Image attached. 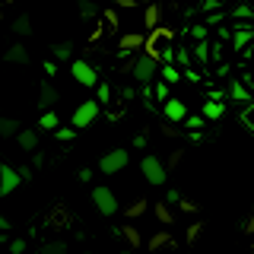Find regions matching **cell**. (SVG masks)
<instances>
[{"mask_svg": "<svg viewBox=\"0 0 254 254\" xmlns=\"http://www.w3.org/2000/svg\"><path fill=\"white\" fill-rule=\"evenodd\" d=\"M229 16H232L235 22H248V19H254V6L251 3H238V6H232Z\"/></svg>", "mask_w": 254, "mask_h": 254, "instance_id": "24", "label": "cell"}, {"mask_svg": "<svg viewBox=\"0 0 254 254\" xmlns=\"http://www.w3.org/2000/svg\"><path fill=\"white\" fill-rule=\"evenodd\" d=\"M190 64H194V54H190L188 48H178V67L181 70H190Z\"/></svg>", "mask_w": 254, "mask_h": 254, "instance_id": "34", "label": "cell"}, {"mask_svg": "<svg viewBox=\"0 0 254 254\" xmlns=\"http://www.w3.org/2000/svg\"><path fill=\"white\" fill-rule=\"evenodd\" d=\"M190 54H194L197 64H203V67H206V64H210V58H213V45H210V42H197L194 48H190Z\"/></svg>", "mask_w": 254, "mask_h": 254, "instance_id": "18", "label": "cell"}, {"mask_svg": "<svg viewBox=\"0 0 254 254\" xmlns=\"http://www.w3.org/2000/svg\"><path fill=\"white\" fill-rule=\"evenodd\" d=\"M162 133H165V137H178V127L169 124V121H162Z\"/></svg>", "mask_w": 254, "mask_h": 254, "instance_id": "48", "label": "cell"}, {"mask_svg": "<svg viewBox=\"0 0 254 254\" xmlns=\"http://www.w3.org/2000/svg\"><path fill=\"white\" fill-rule=\"evenodd\" d=\"M121 235L127 238V245H130V248H140L143 238H140V229H137V226H124V229H121Z\"/></svg>", "mask_w": 254, "mask_h": 254, "instance_id": "28", "label": "cell"}, {"mask_svg": "<svg viewBox=\"0 0 254 254\" xmlns=\"http://www.w3.org/2000/svg\"><path fill=\"white\" fill-rule=\"evenodd\" d=\"M140 172H143V178H146L153 188L165 185V178H169V169H165V162L156 153H146V156L140 159Z\"/></svg>", "mask_w": 254, "mask_h": 254, "instance_id": "3", "label": "cell"}, {"mask_svg": "<svg viewBox=\"0 0 254 254\" xmlns=\"http://www.w3.org/2000/svg\"><path fill=\"white\" fill-rule=\"evenodd\" d=\"M200 229H203L200 222H190V226H188V235H185V238H188V242H197V235H200Z\"/></svg>", "mask_w": 254, "mask_h": 254, "instance_id": "43", "label": "cell"}, {"mask_svg": "<svg viewBox=\"0 0 254 254\" xmlns=\"http://www.w3.org/2000/svg\"><path fill=\"white\" fill-rule=\"evenodd\" d=\"M70 73L79 86H86V89H99V70H95V64H89L86 58H76L70 64Z\"/></svg>", "mask_w": 254, "mask_h": 254, "instance_id": "5", "label": "cell"}, {"mask_svg": "<svg viewBox=\"0 0 254 254\" xmlns=\"http://www.w3.org/2000/svg\"><path fill=\"white\" fill-rule=\"evenodd\" d=\"M3 61H6V64H29V51H26V45H13L10 51L3 54Z\"/></svg>", "mask_w": 254, "mask_h": 254, "instance_id": "21", "label": "cell"}, {"mask_svg": "<svg viewBox=\"0 0 254 254\" xmlns=\"http://www.w3.org/2000/svg\"><path fill=\"white\" fill-rule=\"evenodd\" d=\"M159 19H162V10H159L156 3H149L146 10H143V26H146L149 32H156L159 29Z\"/></svg>", "mask_w": 254, "mask_h": 254, "instance_id": "17", "label": "cell"}, {"mask_svg": "<svg viewBox=\"0 0 254 254\" xmlns=\"http://www.w3.org/2000/svg\"><path fill=\"white\" fill-rule=\"evenodd\" d=\"M226 16H229L226 10H219V13H206V16H203V26H219Z\"/></svg>", "mask_w": 254, "mask_h": 254, "instance_id": "38", "label": "cell"}, {"mask_svg": "<svg viewBox=\"0 0 254 254\" xmlns=\"http://www.w3.org/2000/svg\"><path fill=\"white\" fill-rule=\"evenodd\" d=\"M133 149H146V133H137V137H133Z\"/></svg>", "mask_w": 254, "mask_h": 254, "instance_id": "52", "label": "cell"}, {"mask_svg": "<svg viewBox=\"0 0 254 254\" xmlns=\"http://www.w3.org/2000/svg\"><path fill=\"white\" fill-rule=\"evenodd\" d=\"M203 121H206L203 115H188V121H185V127H188L190 133H194V130H203Z\"/></svg>", "mask_w": 254, "mask_h": 254, "instance_id": "35", "label": "cell"}, {"mask_svg": "<svg viewBox=\"0 0 254 254\" xmlns=\"http://www.w3.org/2000/svg\"><path fill=\"white\" fill-rule=\"evenodd\" d=\"M115 3H118V6H121V10H130V6H133V3H137V0H115Z\"/></svg>", "mask_w": 254, "mask_h": 254, "instance_id": "57", "label": "cell"}, {"mask_svg": "<svg viewBox=\"0 0 254 254\" xmlns=\"http://www.w3.org/2000/svg\"><path fill=\"white\" fill-rule=\"evenodd\" d=\"M42 67H45V73H48V76H58V61H54V58H48Z\"/></svg>", "mask_w": 254, "mask_h": 254, "instance_id": "46", "label": "cell"}, {"mask_svg": "<svg viewBox=\"0 0 254 254\" xmlns=\"http://www.w3.org/2000/svg\"><path fill=\"white\" fill-rule=\"evenodd\" d=\"M162 121H169V124H175V127L185 124V121H188V105H185L181 99H169V102L162 105Z\"/></svg>", "mask_w": 254, "mask_h": 254, "instance_id": "9", "label": "cell"}, {"mask_svg": "<svg viewBox=\"0 0 254 254\" xmlns=\"http://www.w3.org/2000/svg\"><path fill=\"white\" fill-rule=\"evenodd\" d=\"M159 70H162V64L153 61V58H146V54H140V58H133L130 64H127V73L137 79L140 86H153L156 76H159Z\"/></svg>", "mask_w": 254, "mask_h": 254, "instance_id": "1", "label": "cell"}, {"mask_svg": "<svg viewBox=\"0 0 254 254\" xmlns=\"http://www.w3.org/2000/svg\"><path fill=\"white\" fill-rule=\"evenodd\" d=\"M146 210H149V200H143V197H140V200H133V203L127 206L124 213H127V219H140V216H143Z\"/></svg>", "mask_w": 254, "mask_h": 254, "instance_id": "26", "label": "cell"}, {"mask_svg": "<svg viewBox=\"0 0 254 254\" xmlns=\"http://www.w3.org/2000/svg\"><path fill=\"white\" fill-rule=\"evenodd\" d=\"M99 115H102L99 99H86V102H79V105L73 108V118H70V121H73L76 130H83V127H92Z\"/></svg>", "mask_w": 254, "mask_h": 254, "instance_id": "4", "label": "cell"}, {"mask_svg": "<svg viewBox=\"0 0 254 254\" xmlns=\"http://www.w3.org/2000/svg\"><path fill=\"white\" fill-rule=\"evenodd\" d=\"M38 127L48 133H58L61 130V118H58V111H42V118H38Z\"/></svg>", "mask_w": 254, "mask_h": 254, "instance_id": "16", "label": "cell"}, {"mask_svg": "<svg viewBox=\"0 0 254 254\" xmlns=\"http://www.w3.org/2000/svg\"><path fill=\"white\" fill-rule=\"evenodd\" d=\"M95 99H99L102 108H105L108 102H111V86H108V83H99V89H95Z\"/></svg>", "mask_w": 254, "mask_h": 254, "instance_id": "33", "label": "cell"}, {"mask_svg": "<svg viewBox=\"0 0 254 254\" xmlns=\"http://www.w3.org/2000/svg\"><path fill=\"white\" fill-rule=\"evenodd\" d=\"M254 42V29H232V51H248Z\"/></svg>", "mask_w": 254, "mask_h": 254, "instance_id": "14", "label": "cell"}, {"mask_svg": "<svg viewBox=\"0 0 254 254\" xmlns=\"http://www.w3.org/2000/svg\"><path fill=\"white\" fill-rule=\"evenodd\" d=\"M185 79H188V83H200V73L190 67V70H185Z\"/></svg>", "mask_w": 254, "mask_h": 254, "instance_id": "51", "label": "cell"}, {"mask_svg": "<svg viewBox=\"0 0 254 254\" xmlns=\"http://www.w3.org/2000/svg\"><path fill=\"white\" fill-rule=\"evenodd\" d=\"M216 76H229V64H219V67H216Z\"/></svg>", "mask_w": 254, "mask_h": 254, "instance_id": "58", "label": "cell"}, {"mask_svg": "<svg viewBox=\"0 0 254 254\" xmlns=\"http://www.w3.org/2000/svg\"><path fill=\"white\" fill-rule=\"evenodd\" d=\"M16 169H19V178L22 181H32V169H29V165H16Z\"/></svg>", "mask_w": 254, "mask_h": 254, "instance_id": "54", "label": "cell"}, {"mask_svg": "<svg viewBox=\"0 0 254 254\" xmlns=\"http://www.w3.org/2000/svg\"><path fill=\"white\" fill-rule=\"evenodd\" d=\"M222 6H226L222 0H200V3H197V10H200V13L206 16V13H219Z\"/></svg>", "mask_w": 254, "mask_h": 254, "instance_id": "31", "label": "cell"}, {"mask_svg": "<svg viewBox=\"0 0 254 254\" xmlns=\"http://www.w3.org/2000/svg\"><path fill=\"white\" fill-rule=\"evenodd\" d=\"M92 203H95V210L102 213V216H115L121 206H118V197H115V190L105 188V185H95L92 188Z\"/></svg>", "mask_w": 254, "mask_h": 254, "instance_id": "7", "label": "cell"}, {"mask_svg": "<svg viewBox=\"0 0 254 254\" xmlns=\"http://www.w3.org/2000/svg\"><path fill=\"white\" fill-rule=\"evenodd\" d=\"M238 121H242L245 130L254 133V102H251V105H242V115H238Z\"/></svg>", "mask_w": 254, "mask_h": 254, "instance_id": "27", "label": "cell"}, {"mask_svg": "<svg viewBox=\"0 0 254 254\" xmlns=\"http://www.w3.org/2000/svg\"><path fill=\"white\" fill-rule=\"evenodd\" d=\"M22 153H38V130H32V127H22L19 137H16Z\"/></svg>", "mask_w": 254, "mask_h": 254, "instance_id": "13", "label": "cell"}, {"mask_svg": "<svg viewBox=\"0 0 254 254\" xmlns=\"http://www.w3.org/2000/svg\"><path fill=\"white\" fill-rule=\"evenodd\" d=\"M242 229H245V235H254V210H251V216L245 219V226H242Z\"/></svg>", "mask_w": 254, "mask_h": 254, "instance_id": "49", "label": "cell"}, {"mask_svg": "<svg viewBox=\"0 0 254 254\" xmlns=\"http://www.w3.org/2000/svg\"><path fill=\"white\" fill-rule=\"evenodd\" d=\"M153 95H156V89H153V86H140V99H153Z\"/></svg>", "mask_w": 254, "mask_h": 254, "instance_id": "50", "label": "cell"}, {"mask_svg": "<svg viewBox=\"0 0 254 254\" xmlns=\"http://www.w3.org/2000/svg\"><path fill=\"white\" fill-rule=\"evenodd\" d=\"M181 200H185V197L178 194V188H169V190H165V203H169V206H175V203H181Z\"/></svg>", "mask_w": 254, "mask_h": 254, "instance_id": "41", "label": "cell"}, {"mask_svg": "<svg viewBox=\"0 0 254 254\" xmlns=\"http://www.w3.org/2000/svg\"><path fill=\"white\" fill-rule=\"evenodd\" d=\"M6 248H10V254H26V238H13Z\"/></svg>", "mask_w": 254, "mask_h": 254, "instance_id": "40", "label": "cell"}, {"mask_svg": "<svg viewBox=\"0 0 254 254\" xmlns=\"http://www.w3.org/2000/svg\"><path fill=\"white\" fill-rule=\"evenodd\" d=\"M153 89H156V99H159V102H169V99H172V89H169V83H165V79H156Z\"/></svg>", "mask_w": 254, "mask_h": 254, "instance_id": "30", "label": "cell"}, {"mask_svg": "<svg viewBox=\"0 0 254 254\" xmlns=\"http://www.w3.org/2000/svg\"><path fill=\"white\" fill-rule=\"evenodd\" d=\"M86 254H89V251H86Z\"/></svg>", "mask_w": 254, "mask_h": 254, "instance_id": "62", "label": "cell"}, {"mask_svg": "<svg viewBox=\"0 0 254 254\" xmlns=\"http://www.w3.org/2000/svg\"><path fill=\"white\" fill-rule=\"evenodd\" d=\"M172 29H165V26H159L156 32H149L146 35V48H143V54H146V58H153V61H162V54L165 51H172Z\"/></svg>", "mask_w": 254, "mask_h": 254, "instance_id": "2", "label": "cell"}, {"mask_svg": "<svg viewBox=\"0 0 254 254\" xmlns=\"http://www.w3.org/2000/svg\"><path fill=\"white\" fill-rule=\"evenodd\" d=\"M153 213H156V219L162 222V226H172V222H175V213H172V206L165 203V200H162V203H156V206H153Z\"/></svg>", "mask_w": 254, "mask_h": 254, "instance_id": "23", "label": "cell"}, {"mask_svg": "<svg viewBox=\"0 0 254 254\" xmlns=\"http://www.w3.org/2000/svg\"><path fill=\"white\" fill-rule=\"evenodd\" d=\"M251 251H254V245H251Z\"/></svg>", "mask_w": 254, "mask_h": 254, "instance_id": "61", "label": "cell"}, {"mask_svg": "<svg viewBox=\"0 0 254 254\" xmlns=\"http://www.w3.org/2000/svg\"><path fill=\"white\" fill-rule=\"evenodd\" d=\"M181 159H185V153H181V149H175V153L169 156V162H165V169H178V162Z\"/></svg>", "mask_w": 254, "mask_h": 254, "instance_id": "44", "label": "cell"}, {"mask_svg": "<svg viewBox=\"0 0 254 254\" xmlns=\"http://www.w3.org/2000/svg\"><path fill=\"white\" fill-rule=\"evenodd\" d=\"M127 162H130V153H127L124 146H118V149H111V153H105L99 159V172L102 175H118V172L127 169Z\"/></svg>", "mask_w": 254, "mask_h": 254, "instance_id": "6", "label": "cell"}, {"mask_svg": "<svg viewBox=\"0 0 254 254\" xmlns=\"http://www.w3.org/2000/svg\"><path fill=\"white\" fill-rule=\"evenodd\" d=\"M137 95H140V89H133V86H124V89H121V99L124 102H133Z\"/></svg>", "mask_w": 254, "mask_h": 254, "instance_id": "45", "label": "cell"}, {"mask_svg": "<svg viewBox=\"0 0 254 254\" xmlns=\"http://www.w3.org/2000/svg\"><path fill=\"white\" fill-rule=\"evenodd\" d=\"M3 242H6V245H10V242H13V238H6V232H0V245H3Z\"/></svg>", "mask_w": 254, "mask_h": 254, "instance_id": "60", "label": "cell"}, {"mask_svg": "<svg viewBox=\"0 0 254 254\" xmlns=\"http://www.w3.org/2000/svg\"><path fill=\"white\" fill-rule=\"evenodd\" d=\"M73 137H76V127H61V130L54 133V140H58V143H70Z\"/></svg>", "mask_w": 254, "mask_h": 254, "instance_id": "36", "label": "cell"}, {"mask_svg": "<svg viewBox=\"0 0 254 254\" xmlns=\"http://www.w3.org/2000/svg\"><path fill=\"white\" fill-rule=\"evenodd\" d=\"M0 232H10V219L6 216H0Z\"/></svg>", "mask_w": 254, "mask_h": 254, "instance_id": "59", "label": "cell"}, {"mask_svg": "<svg viewBox=\"0 0 254 254\" xmlns=\"http://www.w3.org/2000/svg\"><path fill=\"white\" fill-rule=\"evenodd\" d=\"M79 181H92V169H79Z\"/></svg>", "mask_w": 254, "mask_h": 254, "instance_id": "56", "label": "cell"}, {"mask_svg": "<svg viewBox=\"0 0 254 254\" xmlns=\"http://www.w3.org/2000/svg\"><path fill=\"white\" fill-rule=\"evenodd\" d=\"M45 153H32V165H35V169H42V165H45Z\"/></svg>", "mask_w": 254, "mask_h": 254, "instance_id": "53", "label": "cell"}, {"mask_svg": "<svg viewBox=\"0 0 254 254\" xmlns=\"http://www.w3.org/2000/svg\"><path fill=\"white\" fill-rule=\"evenodd\" d=\"M58 99H61V95H58V89H54L51 83H42V86H38V108H42V111H54L51 105Z\"/></svg>", "mask_w": 254, "mask_h": 254, "instance_id": "12", "label": "cell"}, {"mask_svg": "<svg viewBox=\"0 0 254 254\" xmlns=\"http://www.w3.org/2000/svg\"><path fill=\"white\" fill-rule=\"evenodd\" d=\"M22 124L16 118H0V137H19Z\"/></svg>", "mask_w": 254, "mask_h": 254, "instance_id": "22", "label": "cell"}, {"mask_svg": "<svg viewBox=\"0 0 254 254\" xmlns=\"http://www.w3.org/2000/svg\"><path fill=\"white\" fill-rule=\"evenodd\" d=\"M159 76H162V79H165V83H169V86H175V83H178V79H185V70H181L178 64H165V67L159 70Z\"/></svg>", "mask_w": 254, "mask_h": 254, "instance_id": "20", "label": "cell"}, {"mask_svg": "<svg viewBox=\"0 0 254 254\" xmlns=\"http://www.w3.org/2000/svg\"><path fill=\"white\" fill-rule=\"evenodd\" d=\"M22 185V178H19V169L16 165H0V197H10L16 188Z\"/></svg>", "mask_w": 254, "mask_h": 254, "instance_id": "8", "label": "cell"}, {"mask_svg": "<svg viewBox=\"0 0 254 254\" xmlns=\"http://www.w3.org/2000/svg\"><path fill=\"white\" fill-rule=\"evenodd\" d=\"M165 245H172V235L165 232V229H162V232H156L153 238H149V251H159V248H165Z\"/></svg>", "mask_w": 254, "mask_h": 254, "instance_id": "29", "label": "cell"}, {"mask_svg": "<svg viewBox=\"0 0 254 254\" xmlns=\"http://www.w3.org/2000/svg\"><path fill=\"white\" fill-rule=\"evenodd\" d=\"M42 254H67V242H48Z\"/></svg>", "mask_w": 254, "mask_h": 254, "instance_id": "37", "label": "cell"}, {"mask_svg": "<svg viewBox=\"0 0 254 254\" xmlns=\"http://www.w3.org/2000/svg\"><path fill=\"white\" fill-rule=\"evenodd\" d=\"M13 32L19 38H29L32 35V19H29V16H16V19H13Z\"/></svg>", "mask_w": 254, "mask_h": 254, "instance_id": "25", "label": "cell"}, {"mask_svg": "<svg viewBox=\"0 0 254 254\" xmlns=\"http://www.w3.org/2000/svg\"><path fill=\"white\" fill-rule=\"evenodd\" d=\"M73 51H76V45L73 42H58V45H51V58L54 61H70V64H73L76 58H73Z\"/></svg>", "mask_w": 254, "mask_h": 254, "instance_id": "15", "label": "cell"}, {"mask_svg": "<svg viewBox=\"0 0 254 254\" xmlns=\"http://www.w3.org/2000/svg\"><path fill=\"white\" fill-rule=\"evenodd\" d=\"M102 19H105V22H108V26H105L108 32H115V29H118V16H115V13H111V10H105V13H102Z\"/></svg>", "mask_w": 254, "mask_h": 254, "instance_id": "42", "label": "cell"}, {"mask_svg": "<svg viewBox=\"0 0 254 254\" xmlns=\"http://www.w3.org/2000/svg\"><path fill=\"white\" fill-rule=\"evenodd\" d=\"M219 42H222V45L232 42V29H219Z\"/></svg>", "mask_w": 254, "mask_h": 254, "instance_id": "55", "label": "cell"}, {"mask_svg": "<svg viewBox=\"0 0 254 254\" xmlns=\"http://www.w3.org/2000/svg\"><path fill=\"white\" fill-rule=\"evenodd\" d=\"M79 16H83V19H95V16H99V6H95L92 0H83V3H79Z\"/></svg>", "mask_w": 254, "mask_h": 254, "instance_id": "32", "label": "cell"}, {"mask_svg": "<svg viewBox=\"0 0 254 254\" xmlns=\"http://www.w3.org/2000/svg\"><path fill=\"white\" fill-rule=\"evenodd\" d=\"M118 48H121V58H127V54H133V51H143L146 48V35L143 32H124L121 38H118Z\"/></svg>", "mask_w": 254, "mask_h": 254, "instance_id": "10", "label": "cell"}, {"mask_svg": "<svg viewBox=\"0 0 254 254\" xmlns=\"http://www.w3.org/2000/svg\"><path fill=\"white\" fill-rule=\"evenodd\" d=\"M200 115L206 118V121H219L222 115H226V102H203V111Z\"/></svg>", "mask_w": 254, "mask_h": 254, "instance_id": "19", "label": "cell"}, {"mask_svg": "<svg viewBox=\"0 0 254 254\" xmlns=\"http://www.w3.org/2000/svg\"><path fill=\"white\" fill-rule=\"evenodd\" d=\"M229 102H242V105H251L254 102V95H251V89L242 83V79H229Z\"/></svg>", "mask_w": 254, "mask_h": 254, "instance_id": "11", "label": "cell"}, {"mask_svg": "<svg viewBox=\"0 0 254 254\" xmlns=\"http://www.w3.org/2000/svg\"><path fill=\"white\" fill-rule=\"evenodd\" d=\"M178 210H181V213H197V203H194V200H181Z\"/></svg>", "mask_w": 254, "mask_h": 254, "instance_id": "47", "label": "cell"}, {"mask_svg": "<svg viewBox=\"0 0 254 254\" xmlns=\"http://www.w3.org/2000/svg\"><path fill=\"white\" fill-rule=\"evenodd\" d=\"M206 32H210V26H190V35H194V42H206Z\"/></svg>", "mask_w": 254, "mask_h": 254, "instance_id": "39", "label": "cell"}]
</instances>
